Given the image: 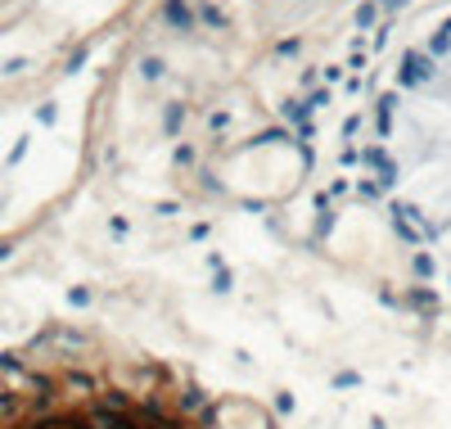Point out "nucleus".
Masks as SVG:
<instances>
[{
    "instance_id": "f257e3e1",
    "label": "nucleus",
    "mask_w": 451,
    "mask_h": 429,
    "mask_svg": "<svg viewBox=\"0 0 451 429\" xmlns=\"http://www.w3.org/2000/svg\"><path fill=\"white\" fill-rule=\"evenodd\" d=\"M0 429H194L171 402L122 379L41 375L0 393Z\"/></svg>"
},
{
    "instance_id": "f03ea898",
    "label": "nucleus",
    "mask_w": 451,
    "mask_h": 429,
    "mask_svg": "<svg viewBox=\"0 0 451 429\" xmlns=\"http://www.w3.org/2000/svg\"><path fill=\"white\" fill-rule=\"evenodd\" d=\"M425 77H429V63L420 59V54H406V59H402V82L415 86V82H425Z\"/></svg>"
}]
</instances>
